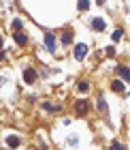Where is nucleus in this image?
<instances>
[{
  "label": "nucleus",
  "instance_id": "nucleus-1",
  "mask_svg": "<svg viewBox=\"0 0 130 150\" xmlns=\"http://www.w3.org/2000/svg\"><path fill=\"white\" fill-rule=\"evenodd\" d=\"M85 56H87V45L85 43H77V47H75V58L83 60Z\"/></svg>",
  "mask_w": 130,
  "mask_h": 150
},
{
  "label": "nucleus",
  "instance_id": "nucleus-2",
  "mask_svg": "<svg viewBox=\"0 0 130 150\" xmlns=\"http://www.w3.org/2000/svg\"><path fill=\"white\" fill-rule=\"evenodd\" d=\"M87 107H90V105H87V101L81 99V101H77V103H75V112H77L79 116H85V114H87Z\"/></svg>",
  "mask_w": 130,
  "mask_h": 150
},
{
  "label": "nucleus",
  "instance_id": "nucleus-3",
  "mask_svg": "<svg viewBox=\"0 0 130 150\" xmlns=\"http://www.w3.org/2000/svg\"><path fill=\"white\" fill-rule=\"evenodd\" d=\"M45 50L47 52H56V39H53V35H45Z\"/></svg>",
  "mask_w": 130,
  "mask_h": 150
},
{
  "label": "nucleus",
  "instance_id": "nucleus-4",
  "mask_svg": "<svg viewBox=\"0 0 130 150\" xmlns=\"http://www.w3.org/2000/svg\"><path fill=\"white\" fill-rule=\"evenodd\" d=\"M36 77H38V75H36V71H34V69H26V71H24L26 84H34V81H36Z\"/></svg>",
  "mask_w": 130,
  "mask_h": 150
},
{
  "label": "nucleus",
  "instance_id": "nucleus-5",
  "mask_svg": "<svg viewBox=\"0 0 130 150\" xmlns=\"http://www.w3.org/2000/svg\"><path fill=\"white\" fill-rule=\"evenodd\" d=\"M92 28L100 32V30L107 28V22H105V19H100V17H96V19H92Z\"/></svg>",
  "mask_w": 130,
  "mask_h": 150
},
{
  "label": "nucleus",
  "instance_id": "nucleus-6",
  "mask_svg": "<svg viewBox=\"0 0 130 150\" xmlns=\"http://www.w3.org/2000/svg\"><path fill=\"white\" fill-rule=\"evenodd\" d=\"M15 43H17V45H26V43H28V37H26L22 30H17V32H15Z\"/></svg>",
  "mask_w": 130,
  "mask_h": 150
},
{
  "label": "nucleus",
  "instance_id": "nucleus-7",
  "mask_svg": "<svg viewBox=\"0 0 130 150\" xmlns=\"http://www.w3.org/2000/svg\"><path fill=\"white\" fill-rule=\"evenodd\" d=\"M117 73H120V77H122V79L130 81V69H128V67H117Z\"/></svg>",
  "mask_w": 130,
  "mask_h": 150
},
{
  "label": "nucleus",
  "instance_id": "nucleus-8",
  "mask_svg": "<svg viewBox=\"0 0 130 150\" xmlns=\"http://www.w3.org/2000/svg\"><path fill=\"white\" fill-rule=\"evenodd\" d=\"M6 146H9V148H17V146H19V137L9 135V137H6Z\"/></svg>",
  "mask_w": 130,
  "mask_h": 150
},
{
  "label": "nucleus",
  "instance_id": "nucleus-9",
  "mask_svg": "<svg viewBox=\"0 0 130 150\" xmlns=\"http://www.w3.org/2000/svg\"><path fill=\"white\" fill-rule=\"evenodd\" d=\"M98 110H100V114H107L109 110H107V101L102 99V94H100V99H98Z\"/></svg>",
  "mask_w": 130,
  "mask_h": 150
},
{
  "label": "nucleus",
  "instance_id": "nucleus-10",
  "mask_svg": "<svg viewBox=\"0 0 130 150\" xmlns=\"http://www.w3.org/2000/svg\"><path fill=\"white\" fill-rule=\"evenodd\" d=\"M71 41H73V32H64V35H62V43H64V45H68Z\"/></svg>",
  "mask_w": 130,
  "mask_h": 150
},
{
  "label": "nucleus",
  "instance_id": "nucleus-11",
  "mask_svg": "<svg viewBox=\"0 0 130 150\" xmlns=\"http://www.w3.org/2000/svg\"><path fill=\"white\" fill-rule=\"evenodd\" d=\"M90 9V0H79V11H87Z\"/></svg>",
  "mask_w": 130,
  "mask_h": 150
},
{
  "label": "nucleus",
  "instance_id": "nucleus-12",
  "mask_svg": "<svg viewBox=\"0 0 130 150\" xmlns=\"http://www.w3.org/2000/svg\"><path fill=\"white\" fill-rule=\"evenodd\" d=\"M113 90H115V92H124V84L115 79V81H113Z\"/></svg>",
  "mask_w": 130,
  "mask_h": 150
},
{
  "label": "nucleus",
  "instance_id": "nucleus-13",
  "mask_svg": "<svg viewBox=\"0 0 130 150\" xmlns=\"http://www.w3.org/2000/svg\"><path fill=\"white\" fill-rule=\"evenodd\" d=\"M79 90L81 92H87V90H90V84H87V81H79Z\"/></svg>",
  "mask_w": 130,
  "mask_h": 150
},
{
  "label": "nucleus",
  "instance_id": "nucleus-14",
  "mask_svg": "<svg viewBox=\"0 0 130 150\" xmlns=\"http://www.w3.org/2000/svg\"><path fill=\"white\" fill-rule=\"evenodd\" d=\"M111 150H124V144H122V142H113V144H111Z\"/></svg>",
  "mask_w": 130,
  "mask_h": 150
},
{
  "label": "nucleus",
  "instance_id": "nucleus-15",
  "mask_svg": "<svg viewBox=\"0 0 130 150\" xmlns=\"http://www.w3.org/2000/svg\"><path fill=\"white\" fill-rule=\"evenodd\" d=\"M122 37H124V32H122V30H115L113 32V41H120Z\"/></svg>",
  "mask_w": 130,
  "mask_h": 150
},
{
  "label": "nucleus",
  "instance_id": "nucleus-16",
  "mask_svg": "<svg viewBox=\"0 0 130 150\" xmlns=\"http://www.w3.org/2000/svg\"><path fill=\"white\" fill-rule=\"evenodd\" d=\"M13 28H15V32L22 30V19H15V22H13Z\"/></svg>",
  "mask_w": 130,
  "mask_h": 150
},
{
  "label": "nucleus",
  "instance_id": "nucleus-17",
  "mask_svg": "<svg viewBox=\"0 0 130 150\" xmlns=\"http://www.w3.org/2000/svg\"><path fill=\"white\" fill-rule=\"evenodd\" d=\"M43 107H45L47 112H56V110H58V107H56V105H51V103H45Z\"/></svg>",
  "mask_w": 130,
  "mask_h": 150
},
{
  "label": "nucleus",
  "instance_id": "nucleus-18",
  "mask_svg": "<svg viewBox=\"0 0 130 150\" xmlns=\"http://www.w3.org/2000/svg\"><path fill=\"white\" fill-rule=\"evenodd\" d=\"M98 2H100V4H102V2H105V0H98Z\"/></svg>",
  "mask_w": 130,
  "mask_h": 150
}]
</instances>
